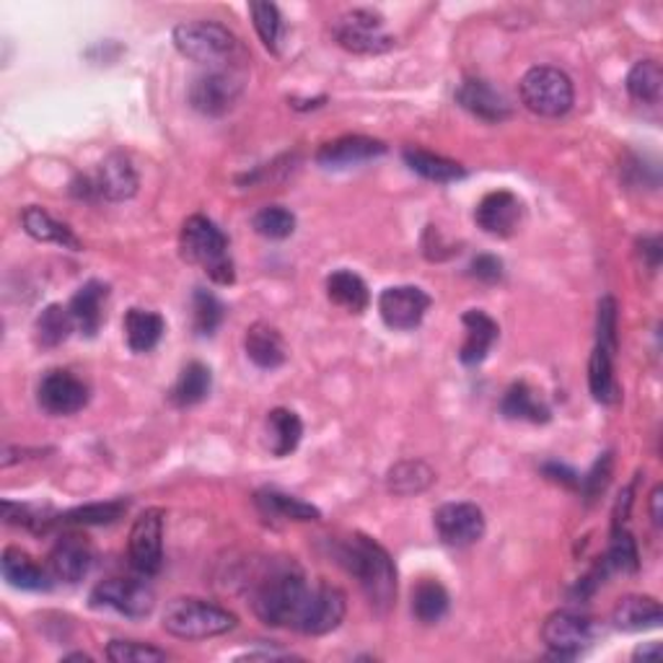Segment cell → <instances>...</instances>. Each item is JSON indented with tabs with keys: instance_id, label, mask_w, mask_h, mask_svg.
<instances>
[{
	"instance_id": "6da1fadb",
	"label": "cell",
	"mask_w": 663,
	"mask_h": 663,
	"mask_svg": "<svg viewBox=\"0 0 663 663\" xmlns=\"http://www.w3.org/2000/svg\"><path fill=\"white\" fill-rule=\"evenodd\" d=\"M335 558L350 575H356L366 599L379 615H386L396 602V568L392 554L377 539L352 535L335 544Z\"/></svg>"
},
{
	"instance_id": "7a4b0ae2",
	"label": "cell",
	"mask_w": 663,
	"mask_h": 663,
	"mask_svg": "<svg viewBox=\"0 0 663 663\" xmlns=\"http://www.w3.org/2000/svg\"><path fill=\"white\" fill-rule=\"evenodd\" d=\"M312 586L306 575L295 562H276L265 571L262 578L251 591V609L270 627H293L299 625Z\"/></svg>"
},
{
	"instance_id": "3957f363",
	"label": "cell",
	"mask_w": 663,
	"mask_h": 663,
	"mask_svg": "<svg viewBox=\"0 0 663 663\" xmlns=\"http://www.w3.org/2000/svg\"><path fill=\"white\" fill-rule=\"evenodd\" d=\"M179 249L187 262L198 265L218 285H234L236 270L226 234L205 215H190L179 234Z\"/></svg>"
},
{
	"instance_id": "277c9868",
	"label": "cell",
	"mask_w": 663,
	"mask_h": 663,
	"mask_svg": "<svg viewBox=\"0 0 663 663\" xmlns=\"http://www.w3.org/2000/svg\"><path fill=\"white\" fill-rule=\"evenodd\" d=\"M175 47L187 60L211 65V70L234 68L236 57H241L236 34L218 21H184L175 29Z\"/></svg>"
},
{
	"instance_id": "5b68a950",
	"label": "cell",
	"mask_w": 663,
	"mask_h": 663,
	"mask_svg": "<svg viewBox=\"0 0 663 663\" xmlns=\"http://www.w3.org/2000/svg\"><path fill=\"white\" fill-rule=\"evenodd\" d=\"M234 611L218 607V604L194 599V596H179L171 599L164 609V630L169 636L182 640H207L226 636L236 627Z\"/></svg>"
},
{
	"instance_id": "8992f818",
	"label": "cell",
	"mask_w": 663,
	"mask_h": 663,
	"mask_svg": "<svg viewBox=\"0 0 663 663\" xmlns=\"http://www.w3.org/2000/svg\"><path fill=\"white\" fill-rule=\"evenodd\" d=\"M521 102L531 114L539 117H562L573 110L575 89L571 76L552 65H537L521 78Z\"/></svg>"
},
{
	"instance_id": "52a82bcc",
	"label": "cell",
	"mask_w": 663,
	"mask_h": 663,
	"mask_svg": "<svg viewBox=\"0 0 663 663\" xmlns=\"http://www.w3.org/2000/svg\"><path fill=\"white\" fill-rule=\"evenodd\" d=\"M70 192L81 200L122 203V200H130L138 192V175H135V166L125 154H112L97 166L93 175L78 177Z\"/></svg>"
},
{
	"instance_id": "ba28073f",
	"label": "cell",
	"mask_w": 663,
	"mask_h": 663,
	"mask_svg": "<svg viewBox=\"0 0 663 663\" xmlns=\"http://www.w3.org/2000/svg\"><path fill=\"white\" fill-rule=\"evenodd\" d=\"M332 34L337 45L356 55H381L394 47V37L384 29V16L373 9L348 11L335 21Z\"/></svg>"
},
{
	"instance_id": "9c48e42d",
	"label": "cell",
	"mask_w": 663,
	"mask_h": 663,
	"mask_svg": "<svg viewBox=\"0 0 663 663\" xmlns=\"http://www.w3.org/2000/svg\"><path fill=\"white\" fill-rule=\"evenodd\" d=\"M244 91L236 68H213L198 76L190 86V104L205 117H223L239 104Z\"/></svg>"
},
{
	"instance_id": "30bf717a",
	"label": "cell",
	"mask_w": 663,
	"mask_h": 663,
	"mask_svg": "<svg viewBox=\"0 0 663 663\" xmlns=\"http://www.w3.org/2000/svg\"><path fill=\"white\" fill-rule=\"evenodd\" d=\"M93 609H114L122 617L143 619L156 607V594L146 581L110 578L91 591Z\"/></svg>"
},
{
	"instance_id": "8fae6325",
	"label": "cell",
	"mask_w": 663,
	"mask_h": 663,
	"mask_svg": "<svg viewBox=\"0 0 663 663\" xmlns=\"http://www.w3.org/2000/svg\"><path fill=\"white\" fill-rule=\"evenodd\" d=\"M130 565L141 575H158L164 565V510L148 508L135 518L127 542Z\"/></svg>"
},
{
	"instance_id": "7c38bea8",
	"label": "cell",
	"mask_w": 663,
	"mask_h": 663,
	"mask_svg": "<svg viewBox=\"0 0 663 663\" xmlns=\"http://www.w3.org/2000/svg\"><path fill=\"white\" fill-rule=\"evenodd\" d=\"M434 526L443 544L464 550L485 537V514L474 503H446L434 514Z\"/></svg>"
},
{
	"instance_id": "4fadbf2b",
	"label": "cell",
	"mask_w": 663,
	"mask_h": 663,
	"mask_svg": "<svg viewBox=\"0 0 663 663\" xmlns=\"http://www.w3.org/2000/svg\"><path fill=\"white\" fill-rule=\"evenodd\" d=\"M345 611H348V599H345L342 591L337 586H329V583H319V586H314L312 594H308V602L304 611H301L295 632L312 638L327 636V632L340 627Z\"/></svg>"
},
{
	"instance_id": "5bb4252c",
	"label": "cell",
	"mask_w": 663,
	"mask_h": 663,
	"mask_svg": "<svg viewBox=\"0 0 663 663\" xmlns=\"http://www.w3.org/2000/svg\"><path fill=\"white\" fill-rule=\"evenodd\" d=\"M37 402L47 415H76L89 405V386L70 371H47L37 386Z\"/></svg>"
},
{
	"instance_id": "9a60e30c",
	"label": "cell",
	"mask_w": 663,
	"mask_h": 663,
	"mask_svg": "<svg viewBox=\"0 0 663 663\" xmlns=\"http://www.w3.org/2000/svg\"><path fill=\"white\" fill-rule=\"evenodd\" d=\"M542 640L558 659H575L594 640V622L578 611H554L544 619Z\"/></svg>"
},
{
	"instance_id": "2e32d148",
	"label": "cell",
	"mask_w": 663,
	"mask_h": 663,
	"mask_svg": "<svg viewBox=\"0 0 663 663\" xmlns=\"http://www.w3.org/2000/svg\"><path fill=\"white\" fill-rule=\"evenodd\" d=\"M430 308V295L417 285H394L381 291L379 314L389 329L409 332L420 327Z\"/></svg>"
},
{
	"instance_id": "e0dca14e",
	"label": "cell",
	"mask_w": 663,
	"mask_h": 663,
	"mask_svg": "<svg viewBox=\"0 0 663 663\" xmlns=\"http://www.w3.org/2000/svg\"><path fill=\"white\" fill-rule=\"evenodd\" d=\"M521 215V200H518L514 192L497 190L480 200L477 211H474V221H477V226L485 231V234L497 236V239H508V236L516 234Z\"/></svg>"
},
{
	"instance_id": "ac0fdd59",
	"label": "cell",
	"mask_w": 663,
	"mask_h": 663,
	"mask_svg": "<svg viewBox=\"0 0 663 663\" xmlns=\"http://www.w3.org/2000/svg\"><path fill=\"white\" fill-rule=\"evenodd\" d=\"M93 550L81 535H65L55 542L47 558V571L60 583H78L89 575Z\"/></svg>"
},
{
	"instance_id": "d6986e66",
	"label": "cell",
	"mask_w": 663,
	"mask_h": 663,
	"mask_svg": "<svg viewBox=\"0 0 663 663\" xmlns=\"http://www.w3.org/2000/svg\"><path fill=\"white\" fill-rule=\"evenodd\" d=\"M386 154V143L366 135H345V138L329 141L316 150V164L324 169H348Z\"/></svg>"
},
{
	"instance_id": "ffe728a7",
	"label": "cell",
	"mask_w": 663,
	"mask_h": 663,
	"mask_svg": "<svg viewBox=\"0 0 663 663\" xmlns=\"http://www.w3.org/2000/svg\"><path fill=\"white\" fill-rule=\"evenodd\" d=\"M457 102L467 112L485 122H503L510 117V104L495 86H490L482 78H467L457 89Z\"/></svg>"
},
{
	"instance_id": "44dd1931",
	"label": "cell",
	"mask_w": 663,
	"mask_h": 663,
	"mask_svg": "<svg viewBox=\"0 0 663 663\" xmlns=\"http://www.w3.org/2000/svg\"><path fill=\"white\" fill-rule=\"evenodd\" d=\"M110 295V285L102 280H89L78 288L74 299H70V316H74L76 329L86 337H97V332L104 324V304Z\"/></svg>"
},
{
	"instance_id": "7402d4cb",
	"label": "cell",
	"mask_w": 663,
	"mask_h": 663,
	"mask_svg": "<svg viewBox=\"0 0 663 663\" xmlns=\"http://www.w3.org/2000/svg\"><path fill=\"white\" fill-rule=\"evenodd\" d=\"M461 324L467 329V340L461 345L459 360L464 366H480L487 358L490 348L495 345L497 335H501V327H497L493 316L480 312V308H470V312L461 316Z\"/></svg>"
},
{
	"instance_id": "603a6c76",
	"label": "cell",
	"mask_w": 663,
	"mask_h": 663,
	"mask_svg": "<svg viewBox=\"0 0 663 663\" xmlns=\"http://www.w3.org/2000/svg\"><path fill=\"white\" fill-rule=\"evenodd\" d=\"M244 350H247V358L251 363L265 371L280 369L288 358L285 342L283 337H280V332L265 322L251 324L247 329V335H244Z\"/></svg>"
},
{
	"instance_id": "cb8c5ba5",
	"label": "cell",
	"mask_w": 663,
	"mask_h": 663,
	"mask_svg": "<svg viewBox=\"0 0 663 663\" xmlns=\"http://www.w3.org/2000/svg\"><path fill=\"white\" fill-rule=\"evenodd\" d=\"M0 571H3V578L9 581L13 588H21V591H47L53 588V581H55L53 575H49V571L40 568L32 554L19 550V547L3 550Z\"/></svg>"
},
{
	"instance_id": "d4e9b609",
	"label": "cell",
	"mask_w": 663,
	"mask_h": 663,
	"mask_svg": "<svg viewBox=\"0 0 663 663\" xmlns=\"http://www.w3.org/2000/svg\"><path fill=\"white\" fill-rule=\"evenodd\" d=\"M255 506L265 518L272 521H319L322 510L301 497L285 495L276 487H265L255 495Z\"/></svg>"
},
{
	"instance_id": "484cf974",
	"label": "cell",
	"mask_w": 663,
	"mask_h": 663,
	"mask_svg": "<svg viewBox=\"0 0 663 663\" xmlns=\"http://www.w3.org/2000/svg\"><path fill=\"white\" fill-rule=\"evenodd\" d=\"M21 223H24V231L32 236V239L57 244V247L70 249V251L83 249L74 231L65 226V223L55 221L53 215L45 211V207H37V205L24 207V213H21Z\"/></svg>"
},
{
	"instance_id": "4316f807",
	"label": "cell",
	"mask_w": 663,
	"mask_h": 663,
	"mask_svg": "<svg viewBox=\"0 0 663 663\" xmlns=\"http://www.w3.org/2000/svg\"><path fill=\"white\" fill-rule=\"evenodd\" d=\"M611 622L619 630L640 632L648 630V627H659L663 622V609L653 596H625L611 611Z\"/></svg>"
},
{
	"instance_id": "83f0119b",
	"label": "cell",
	"mask_w": 663,
	"mask_h": 663,
	"mask_svg": "<svg viewBox=\"0 0 663 663\" xmlns=\"http://www.w3.org/2000/svg\"><path fill=\"white\" fill-rule=\"evenodd\" d=\"M327 299L350 314H363L371 304L366 280L352 270H337L327 278Z\"/></svg>"
},
{
	"instance_id": "f1b7e54d",
	"label": "cell",
	"mask_w": 663,
	"mask_h": 663,
	"mask_svg": "<svg viewBox=\"0 0 663 663\" xmlns=\"http://www.w3.org/2000/svg\"><path fill=\"white\" fill-rule=\"evenodd\" d=\"M402 158H405V164L415 171V175L428 179V182L449 184V182H459V179L467 177L464 166L451 161V158H446V156L430 154V150L409 146L402 150Z\"/></svg>"
},
{
	"instance_id": "f546056e",
	"label": "cell",
	"mask_w": 663,
	"mask_h": 663,
	"mask_svg": "<svg viewBox=\"0 0 663 663\" xmlns=\"http://www.w3.org/2000/svg\"><path fill=\"white\" fill-rule=\"evenodd\" d=\"M304 438V423L293 409L278 407L268 415V446L278 459L291 457Z\"/></svg>"
},
{
	"instance_id": "4dcf8cb0",
	"label": "cell",
	"mask_w": 663,
	"mask_h": 663,
	"mask_svg": "<svg viewBox=\"0 0 663 663\" xmlns=\"http://www.w3.org/2000/svg\"><path fill=\"white\" fill-rule=\"evenodd\" d=\"M588 389L599 405H617L619 386L615 379V352L596 345L588 360Z\"/></svg>"
},
{
	"instance_id": "1f68e13d",
	"label": "cell",
	"mask_w": 663,
	"mask_h": 663,
	"mask_svg": "<svg viewBox=\"0 0 663 663\" xmlns=\"http://www.w3.org/2000/svg\"><path fill=\"white\" fill-rule=\"evenodd\" d=\"M166 322L161 314L146 308H130L125 314V337L133 352H150L161 342Z\"/></svg>"
},
{
	"instance_id": "d6a6232c",
	"label": "cell",
	"mask_w": 663,
	"mask_h": 663,
	"mask_svg": "<svg viewBox=\"0 0 663 663\" xmlns=\"http://www.w3.org/2000/svg\"><path fill=\"white\" fill-rule=\"evenodd\" d=\"M501 413L508 420H529V423H547L550 420V407L539 400L535 389L526 381H516L508 386L506 396L501 402Z\"/></svg>"
},
{
	"instance_id": "836d02e7",
	"label": "cell",
	"mask_w": 663,
	"mask_h": 663,
	"mask_svg": "<svg viewBox=\"0 0 663 663\" xmlns=\"http://www.w3.org/2000/svg\"><path fill=\"white\" fill-rule=\"evenodd\" d=\"M436 482V472L420 459H407L394 464L386 474V487L392 495L409 497L420 495Z\"/></svg>"
},
{
	"instance_id": "e575fe53",
	"label": "cell",
	"mask_w": 663,
	"mask_h": 663,
	"mask_svg": "<svg viewBox=\"0 0 663 663\" xmlns=\"http://www.w3.org/2000/svg\"><path fill=\"white\" fill-rule=\"evenodd\" d=\"M211 389H213L211 369H207L205 363H200V360H192V363H187L182 373H179L177 384L171 389V402H175L177 407L200 405V402L207 400Z\"/></svg>"
},
{
	"instance_id": "d590c367",
	"label": "cell",
	"mask_w": 663,
	"mask_h": 663,
	"mask_svg": "<svg viewBox=\"0 0 663 663\" xmlns=\"http://www.w3.org/2000/svg\"><path fill=\"white\" fill-rule=\"evenodd\" d=\"M449 607H451L449 591H446L438 581L423 578L413 588V615L417 617V622L423 625L441 622V619L449 615Z\"/></svg>"
},
{
	"instance_id": "8d00e7d4",
	"label": "cell",
	"mask_w": 663,
	"mask_h": 663,
	"mask_svg": "<svg viewBox=\"0 0 663 663\" xmlns=\"http://www.w3.org/2000/svg\"><path fill=\"white\" fill-rule=\"evenodd\" d=\"M74 329L76 322L74 316H70V308L60 304H49L45 312L37 316V322H34V337H37L40 348L45 350H53L57 345H63Z\"/></svg>"
},
{
	"instance_id": "74e56055",
	"label": "cell",
	"mask_w": 663,
	"mask_h": 663,
	"mask_svg": "<svg viewBox=\"0 0 663 663\" xmlns=\"http://www.w3.org/2000/svg\"><path fill=\"white\" fill-rule=\"evenodd\" d=\"M663 91V70L659 60H640L627 74V93L640 104H659Z\"/></svg>"
},
{
	"instance_id": "f35d334b",
	"label": "cell",
	"mask_w": 663,
	"mask_h": 663,
	"mask_svg": "<svg viewBox=\"0 0 663 663\" xmlns=\"http://www.w3.org/2000/svg\"><path fill=\"white\" fill-rule=\"evenodd\" d=\"M130 503L127 501H106V503H89V506L74 508L68 514L57 516L55 524H68V526H106L120 521L127 514Z\"/></svg>"
},
{
	"instance_id": "ab89813d",
	"label": "cell",
	"mask_w": 663,
	"mask_h": 663,
	"mask_svg": "<svg viewBox=\"0 0 663 663\" xmlns=\"http://www.w3.org/2000/svg\"><path fill=\"white\" fill-rule=\"evenodd\" d=\"M604 565H607V571L619 573H636L640 568L638 544L625 526H615V529H611V542L607 558H604Z\"/></svg>"
},
{
	"instance_id": "60d3db41",
	"label": "cell",
	"mask_w": 663,
	"mask_h": 663,
	"mask_svg": "<svg viewBox=\"0 0 663 663\" xmlns=\"http://www.w3.org/2000/svg\"><path fill=\"white\" fill-rule=\"evenodd\" d=\"M223 316H226V306L221 304L218 295H213L205 288H198L192 295V324L194 332L203 337H211L215 329L221 327Z\"/></svg>"
},
{
	"instance_id": "b9f144b4",
	"label": "cell",
	"mask_w": 663,
	"mask_h": 663,
	"mask_svg": "<svg viewBox=\"0 0 663 663\" xmlns=\"http://www.w3.org/2000/svg\"><path fill=\"white\" fill-rule=\"evenodd\" d=\"M249 13L251 21H255V29L262 40V45L270 49V53H278L280 37H283V16H280L276 3H265V0H257V3H249Z\"/></svg>"
},
{
	"instance_id": "7bdbcfd3",
	"label": "cell",
	"mask_w": 663,
	"mask_h": 663,
	"mask_svg": "<svg viewBox=\"0 0 663 663\" xmlns=\"http://www.w3.org/2000/svg\"><path fill=\"white\" fill-rule=\"evenodd\" d=\"M251 226H255L257 234L265 236V239L283 241L288 236H293L295 215L283 205H268L255 215Z\"/></svg>"
},
{
	"instance_id": "ee69618b",
	"label": "cell",
	"mask_w": 663,
	"mask_h": 663,
	"mask_svg": "<svg viewBox=\"0 0 663 663\" xmlns=\"http://www.w3.org/2000/svg\"><path fill=\"white\" fill-rule=\"evenodd\" d=\"M106 659L114 663H158L169 659V655L161 648L138 643V640H112L106 645Z\"/></svg>"
},
{
	"instance_id": "f6af8a7d",
	"label": "cell",
	"mask_w": 663,
	"mask_h": 663,
	"mask_svg": "<svg viewBox=\"0 0 663 663\" xmlns=\"http://www.w3.org/2000/svg\"><path fill=\"white\" fill-rule=\"evenodd\" d=\"M596 345L617 352V301L607 295L599 301V314H596Z\"/></svg>"
},
{
	"instance_id": "bcb514c9",
	"label": "cell",
	"mask_w": 663,
	"mask_h": 663,
	"mask_svg": "<svg viewBox=\"0 0 663 663\" xmlns=\"http://www.w3.org/2000/svg\"><path fill=\"white\" fill-rule=\"evenodd\" d=\"M611 464H615V459H611V453H602L599 459H596V464L591 467V472L586 477L581 480L583 487V497H586V503H596L604 495V490H607L609 480H611Z\"/></svg>"
},
{
	"instance_id": "7dc6e473",
	"label": "cell",
	"mask_w": 663,
	"mask_h": 663,
	"mask_svg": "<svg viewBox=\"0 0 663 663\" xmlns=\"http://www.w3.org/2000/svg\"><path fill=\"white\" fill-rule=\"evenodd\" d=\"M470 276L480 283H501L503 278V262L495 255H477L470 265Z\"/></svg>"
},
{
	"instance_id": "c3c4849f",
	"label": "cell",
	"mask_w": 663,
	"mask_h": 663,
	"mask_svg": "<svg viewBox=\"0 0 663 663\" xmlns=\"http://www.w3.org/2000/svg\"><path fill=\"white\" fill-rule=\"evenodd\" d=\"M544 474L554 482H562L565 487H578L581 485L578 474H575L571 467L560 464V461H550V464H544Z\"/></svg>"
},
{
	"instance_id": "681fc988",
	"label": "cell",
	"mask_w": 663,
	"mask_h": 663,
	"mask_svg": "<svg viewBox=\"0 0 663 663\" xmlns=\"http://www.w3.org/2000/svg\"><path fill=\"white\" fill-rule=\"evenodd\" d=\"M640 255L648 257V268L659 270V265H661V239H659V236H648V239L640 241Z\"/></svg>"
},
{
	"instance_id": "f907efd6",
	"label": "cell",
	"mask_w": 663,
	"mask_h": 663,
	"mask_svg": "<svg viewBox=\"0 0 663 663\" xmlns=\"http://www.w3.org/2000/svg\"><path fill=\"white\" fill-rule=\"evenodd\" d=\"M661 503H663V490L655 487L651 493V521L655 526L663 524V514H661Z\"/></svg>"
},
{
	"instance_id": "816d5d0a",
	"label": "cell",
	"mask_w": 663,
	"mask_h": 663,
	"mask_svg": "<svg viewBox=\"0 0 663 663\" xmlns=\"http://www.w3.org/2000/svg\"><path fill=\"white\" fill-rule=\"evenodd\" d=\"M661 659V645L659 643H645L636 651V661H659Z\"/></svg>"
},
{
	"instance_id": "f5cc1de1",
	"label": "cell",
	"mask_w": 663,
	"mask_h": 663,
	"mask_svg": "<svg viewBox=\"0 0 663 663\" xmlns=\"http://www.w3.org/2000/svg\"><path fill=\"white\" fill-rule=\"evenodd\" d=\"M65 661H91V655H86V653H74V655H65Z\"/></svg>"
}]
</instances>
